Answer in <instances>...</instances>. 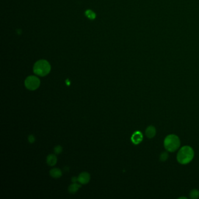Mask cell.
<instances>
[{
  "label": "cell",
  "mask_w": 199,
  "mask_h": 199,
  "mask_svg": "<svg viewBox=\"0 0 199 199\" xmlns=\"http://www.w3.org/2000/svg\"><path fill=\"white\" fill-rule=\"evenodd\" d=\"M50 175L54 178H59L62 176V172L58 168H53L50 170Z\"/></svg>",
  "instance_id": "obj_9"
},
{
  "label": "cell",
  "mask_w": 199,
  "mask_h": 199,
  "mask_svg": "<svg viewBox=\"0 0 199 199\" xmlns=\"http://www.w3.org/2000/svg\"><path fill=\"white\" fill-rule=\"evenodd\" d=\"M195 153L193 148L190 146H183L177 154V160L181 164L185 165L190 162L194 157Z\"/></svg>",
  "instance_id": "obj_1"
},
{
  "label": "cell",
  "mask_w": 199,
  "mask_h": 199,
  "mask_svg": "<svg viewBox=\"0 0 199 199\" xmlns=\"http://www.w3.org/2000/svg\"><path fill=\"white\" fill-rule=\"evenodd\" d=\"M156 134V129L153 126H150L146 128V135L149 138H153Z\"/></svg>",
  "instance_id": "obj_7"
},
{
  "label": "cell",
  "mask_w": 199,
  "mask_h": 199,
  "mask_svg": "<svg viewBox=\"0 0 199 199\" xmlns=\"http://www.w3.org/2000/svg\"><path fill=\"white\" fill-rule=\"evenodd\" d=\"M72 183H77V182L78 181V178H76V177H73L72 178Z\"/></svg>",
  "instance_id": "obj_16"
},
{
  "label": "cell",
  "mask_w": 199,
  "mask_h": 199,
  "mask_svg": "<svg viewBox=\"0 0 199 199\" xmlns=\"http://www.w3.org/2000/svg\"><path fill=\"white\" fill-rule=\"evenodd\" d=\"M28 141H29V142L30 143H31V144L35 142V137H34V135H30L29 136V137H28Z\"/></svg>",
  "instance_id": "obj_15"
},
{
  "label": "cell",
  "mask_w": 199,
  "mask_h": 199,
  "mask_svg": "<svg viewBox=\"0 0 199 199\" xmlns=\"http://www.w3.org/2000/svg\"><path fill=\"white\" fill-rule=\"evenodd\" d=\"M190 197L192 199H196L199 198V191L197 189H193L190 193Z\"/></svg>",
  "instance_id": "obj_11"
},
{
  "label": "cell",
  "mask_w": 199,
  "mask_h": 199,
  "mask_svg": "<svg viewBox=\"0 0 199 199\" xmlns=\"http://www.w3.org/2000/svg\"><path fill=\"white\" fill-rule=\"evenodd\" d=\"M85 15L90 19L91 20H93V19H95V18H96V14L95 13H93L92 11L89 10H87L85 12Z\"/></svg>",
  "instance_id": "obj_12"
},
{
  "label": "cell",
  "mask_w": 199,
  "mask_h": 199,
  "mask_svg": "<svg viewBox=\"0 0 199 199\" xmlns=\"http://www.w3.org/2000/svg\"><path fill=\"white\" fill-rule=\"evenodd\" d=\"M81 187V185L77 184V183H73V184L68 187V192L71 194H75Z\"/></svg>",
  "instance_id": "obj_10"
},
{
  "label": "cell",
  "mask_w": 199,
  "mask_h": 199,
  "mask_svg": "<svg viewBox=\"0 0 199 199\" xmlns=\"http://www.w3.org/2000/svg\"><path fill=\"white\" fill-rule=\"evenodd\" d=\"M163 144L165 149L168 151L173 152L179 148L181 141L177 135L175 134H170L166 137L164 140Z\"/></svg>",
  "instance_id": "obj_2"
},
{
  "label": "cell",
  "mask_w": 199,
  "mask_h": 199,
  "mask_svg": "<svg viewBox=\"0 0 199 199\" xmlns=\"http://www.w3.org/2000/svg\"><path fill=\"white\" fill-rule=\"evenodd\" d=\"M51 66L48 61L41 60L37 61L33 67V72L35 74L40 77L47 75L50 71Z\"/></svg>",
  "instance_id": "obj_3"
},
{
  "label": "cell",
  "mask_w": 199,
  "mask_h": 199,
  "mask_svg": "<svg viewBox=\"0 0 199 199\" xmlns=\"http://www.w3.org/2000/svg\"><path fill=\"white\" fill-rule=\"evenodd\" d=\"M168 158V154L166 152H163L160 155V160L162 161H165Z\"/></svg>",
  "instance_id": "obj_13"
},
{
  "label": "cell",
  "mask_w": 199,
  "mask_h": 199,
  "mask_svg": "<svg viewBox=\"0 0 199 199\" xmlns=\"http://www.w3.org/2000/svg\"><path fill=\"white\" fill-rule=\"evenodd\" d=\"M131 140L133 144H139L143 140V135L141 132L139 131H137L133 133Z\"/></svg>",
  "instance_id": "obj_5"
},
{
  "label": "cell",
  "mask_w": 199,
  "mask_h": 199,
  "mask_svg": "<svg viewBox=\"0 0 199 199\" xmlns=\"http://www.w3.org/2000/svg\"><path fill=\"white\" fill-rule=\"evenodd\" d=\"M40 80L35 76H29L27 77L25 81V85L27 89L30 91H34L38 89L40 86Z\"/></svg>",
  "instance_id": "obj_4"
},
{
  "label": "cell",
  "mask_w": 199,
  "mask_h": 199,
  "mask_svg": "<svg viewBox=\"0 0 199 199\" xmlns=\"http://www.w3.org/2000/svg\"><path fill=\"white\" fill-rule=\"evenodd\" d=\"M90 181V175L86 172H84L80 173L78 177V182H79L82 185L87 184Z\"/></svg>",
  "instance_id": "obj_6"
},
{
  "label": "cell",
  "mask_w": 199,
  "mask_h": 199,
  "mask_svg": "<svg viewBox=\"0 0 199 199\" xmlns=\"http://www.w3.org/2000/svg\"><path fill=\"white\" fill-rule=\"evenodd\" d=\"M54 152L56 154H59L61 153V152L63 151V148H62V146H56L54 148Z\"/></svg>",
  "instance_id": "obj_14"
},
{
  "label": "cell",
  "mask_w": 199,
  "mask_h": 199,
  "mask_svg": "<svg viewBox=\"0 0 199 199\" xmlns=\"http://www.w3.org/2000/svg\"><path fill=\"white\" fill-rule=\"evenodd\" d=\"M47 164L50 166H54L56 163H57V157L54 154H50L49 155L47 156Z\"/></svg>",
  "instance_id": "obj_8"
}]
</instances>
